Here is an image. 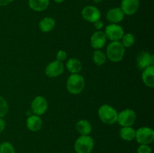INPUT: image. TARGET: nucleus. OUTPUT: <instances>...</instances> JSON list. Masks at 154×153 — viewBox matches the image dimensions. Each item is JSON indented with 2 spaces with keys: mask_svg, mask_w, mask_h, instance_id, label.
<instances>
[{
  "mask_svg": "<svg viewBox=\"0 0 154 153\" xmlns=\"http://www.w3.org/2000/svg\"><path fill=\"white\" fill-rule=\"evenodd\" d=\"M126 48L122 45L120 41H111L106 49L107 58L113 62L122 61L125 56Z\"/></svg>",
  "mask_w": 154,
  "mask_h": 153,
  "instance_id": "1",
  "label": "nucleus"
},
{
  "mask_svg": "<svg viewBox=\"0 0 154 153\" xmlns=\"http://www.w3.org/2000/svg\"><path fill=\"white\" fill-rule=\"evenodd\" d=\"M85 87V80L80 74H73L68 77L66 88L72 94H78L82 92Z\"/></svg>",
  "mask_w": 154,
  "mask_h": 153,
  "instance_id": "2",
  "label": "nucleus"
},
{
  "mask_svg": "<svg viewBox=\"0 0 154 153\" xmlns=\"http://www.w3.org/2000/svg\"><path fill=\"white\" fill-rule=\"evenodd\" d=\"M98 116L102 122L111 125L117 122L118 112L111 105L103 104L98 110Z\"/></svg>",
  "mask_w": 154,
  "mask_h": 153,
  "instance_id": "3",
  "label": "nucleus"
},
{
  "mask_svg": "<svg viewBox=\"0 0 154 153\" xmlns=\"http://www.w3.org/2000/svg\"><path fill=\"white\" fill-rule=\"evenodd\" d=\"M94 140L90 135H81L75 140L74 149L76 153H90L94 148Z\"/></svg>",
  "mask_w": 154,
  "mask_h": 153,
  "instance_id": "4",
  "label": "nucleus"
},
{
  "mask_svg": "<svg viewBox=\"0 0 154 153\" xmlns=\"http://www.w3.org/2000/svg\"><path fill=\"white\" fill-rule=\"evenodd\" d=\"M136 118L137 115L135 110L132 109H126L119 112L117 122L121 127H129L135 124Z\"/></svg>",
  "mask_w": 154,
  "mask_h": 153,
  "instance_id": "5",
  "label": "nucleus"
},
{
  "mask_svg": "<svg viewBox=\"0 0 154 153\" xmlns=\"http://www.w3.org/2000/svg\"><path fill=\"white\" fill-rule=\"evenodd\" d=\"M137 142L150 145L154 140V130L151 128L141 127L135 130V137Z\"/></svg>",
  "mask_w": 154,
  "mask_h": 153,
  "instance_id": "6",
  "label": "nucleus"
},
{
  "mask_svg": "<svg viewBox=\"0 0 154 153\" xmlns=\"http://www.w3.org/2000/svg\"><path fill=\"white\" fill-rule=\"evenodd\" d=\"M104 33L107 39H109L111 41H119L124 34V30L119 24L111 23L107 26Z\"/></svg>",
  "mask_w": 154,
  "mask_h": 153,
  "instance_id": "7",
  "label": "nucleus"
},
{
  "mask_svg": "<svg viewBox=\"0 0 154 153\" xmlns=\"http://www.w3.org/2000/svg\"><path fill=\"white\" fill-rule=\"evenodd\" d=\"M48 103L47 99L43 96H36L31 103V110L34 115L41 116L48 110Z\"/></svg>",
  "mask_w": 154,
  "mask_h": 153,
  "instance_id": "8",
  "label": "nucleus"
},
{
  "mask_svg": "<svg viewBox=\"0 0 154 153\" xmlns=\"http://www.w3.org/2000/svg\"><path fill=\"white\" fill-rule=\"evenodd\" d=\"M81 15L86 21L94 23L95 22L100 20L101 11L96 6L87 5L83 8Z\"/></svg>",
  "mask_w": 154,
  "mask_h": 153,
  "instance_id": "9",
  "label": "nucleus"
},
{
  "mask_svg": "<svg viewBox=\"0 0 154 153\" xmlns=\"http://www.w3.org/2000/svg\"><path fill=\"white\" fill-rule=\"evenodd\" d=\"M136 64L137 67L141 70H144L150 66L153 65V55L147 51H141L138 54L136 57Z\"/></svg>",
  "mask_w": 154,
  "mask_h": 153,
  "instance_id": "10",
  "label": "nucleus"
},
{
  "mask_svg": "<svg viewBox=\"0 0 154 153\" xmlns=\"http://www.w3.org/2000/svg\"><path fill=\"white\" fill-rule=\"evenodd\" d=\"M65 70L63 62L56 59L50 62L45 68V74L48 77H57L63 74Z\"/></svg>",
  "mask_w": 154,
  "mask_h": 153,
  "instance_id": "11",
  "label": "nucleus"
},
{
  "mask_svg": "<svg viewBox=\"0 0 154 153\" xmlns=\"http://www.w3.org/2000/svg\"><path fill=\"white\" fill-rule=\"evenodd\" d=\"M139 0H122L120 8L125 15H133L139 8Z\"/></svg>",
  "mask_w": 154,
  "mask_h": 153,
  "instance_id": "12",
  "label": "nucleus"
},
{
  "mask_svg": "<svg viewBox=\"0 0 154 153\" xmlns=\"http://www.w3.org/2000/svg\"><path fill=\"white\" fill-rule=\"evenodd\" d=\"M106 41L107 38L102 30L94 32L90 38V45L95 50H101L103 48Z\"/></svg>",
  "mask_w": 154,
  "mask_h": 153,
  "instance_id": "13",
  "label": "nucleus"
},
{
  "mask_svg": "<svg viewBox=\"0 0 154 153\" xmlns=\"http://www.w3.org/2000/svg\"><path fill=\"white\" fill-rule=\"evenodd\" d=\"M125 14L120 8H113L109 9L106 14V18L111 23L118 24L124 19Z\"/></svg>",
  "mask_w": 154,
  "mask_h": 153,
  "instance_id": "14",
  "label": "nucleus"
},
{
  "mask_svg": "<svg viewBox=\"0 0 154 153\" xmlns=\"http://www.w3.org/2000/svg\"><path fill=\"white\" fill-rule=\"evenodd\" d=\"M26 128L32 132H37L41 130L43 125V121H42L41 116L37 115H32L27 118L26 122Z\"/></svg>",
  "mask_w": 154,
  "mask_h": 153,
  "instance_id": "15",
  "label": "nucleus"
},
{
  "mask_svg": "<svg viewBox=\"0 0 154 153\" xmlns=\"http://www.w3.org/2000/svg\"><path fill=\"white\" fill-rule=\"evenodd\" d=\"M141 79L144 85L150 88L154 87V66L151 65L143 70Z\"/></svg>",
  "mask_w": 154,
  "mask_h": 153,
  "instance_id": "16",
  "label": "nucleus"
},
{
  "mask_svg": "<svg viewBox=\"0 0 154 153\" xmlns=\"http://www.w3.org/2000/svg\"><path fill=\"white\" fill-rule=\"evenodd\" d=\"M56 26V21L51 16H46L40 20L38 23V28L41 32L45 33L50 32Z\"/></svg>",
  "mask_w": 154,
  "mask_h": 153,
  "instance_id": "17",
  "label": "nucleus"
},
{
  "mask_svg": "<svg viewBox=\"0 0 154 153\" xmlns=\"http://www.w3.org/2000/svg\"><path fill=\"white\" fill-rule=\"evenodd\" d=\"M29 7L36 12L44 11L48 8L50 0H29Z\"/></svg>",
  "mask_w": 154,
  "mask_h": 153,
  "instance_id": "18",
  "label": "nucleus"
},
{
  "mask_svg": "<svg viewBox=\"0 0 154 153\" xmlns=\"http://www.w3.org/2000/svg\"><path fill=\"white\" fill-rule=\"evenodd\" d=\"M66 68L69 73L79 74L82 70V63L79 59L75 58H70L66 64Z\"/></svg>",
  "mask_w": 154,
  "mask_h": 153,
  "instance_id": "19",
  "label": "nucleus"
},
{
  "mask_svg": "<svg viewBox=\"0 0 154 153\" xmlns=\"http://www.w3.org/2000/svg\"><path fill=\"white\" fill-rule=\"evenodd\" d=\"M76 130L81 135H90L92 132V125L89 121L81 119L76 123Z\"/></svg>",
  "mask_w": 154,
  "mask_h": 153,
  "instance_id": "20",
  "label": "nucleus"
},
{
  "mask_svg": "<svg viewBox=\"0 0 154 153\" xmlns=\"http://www.w3.org/2000/svg\"><path fill=\"white\" fill-rule=\"evenodd\" d=\"M120 136L125 141H132L135 137V129L132 126L122 127L120 130Z\"/></svg>",
  "mask_w": 154,
  "mask_h": 153,
  "instance_id": "21",
  "label": "nucleus"
},
{
  "mask_svg": "<svg viewBox=\"0 0 154 153\" xmlns=\"http://www.w3.org/2000/svg\"><path fill=\"white\" fill-rule=\"evenodd\" d=\"M107 56L105 52L100 50H96L93 54V61L96 65L102 66L106 62Z\"/></svg>",
  "mask_w": 154,
  "mask_h": 153,
  "instance_id": "22",
  "label": "nucleus"
},
{
  "mask_svg": "<svg viewBox=\"0 0 154 153\" xmlns=\"http://www.w3.org/2000/svg\"><path fill=\"white\" fill-rule=\"evenodd\" d=\"M135 42V38L132 33H126L123 34L121 38V44L125 48L131 47Z\"/></svg>",
  "mask_w": 154,
  "mask_h": 153,
  "instance_id": "23",
  "label": "nucleus"
},
{
  "mask_svg": "<svg viewBox=\"0 0 154 153\" xmlns=\"http://www.w3.org/2000/svg\"><path fill=\"white\" fill-rule=\"evenodd\" d=\"M0 153H16V152L14 146L6 141L0 144Z\"/></svg>",
  "mask_w": 154,
  "mask_h": 153,
  "instance_id": "24",
  "label": "nucleus"
},
{
  "mask_svg": "<svg viewBox=\"0 0 154 153\" xmlns=\"http://www.w3.org/2000/svg\"><path fill=\"white\" fill-rule=\"evenodd\" d=\"M9 106L7 100L3 97L0 96V118H3L7 115Z\"/></svg>",
  "mask_w": 154,
  "mask_h": 153,
  "instance_id": "25",
  "label": "nucleus"
},
{
  "mask_svg": "<svg viewBox=\"0 0 154 153\" xmlns=\"http://www.w3.org/2000/svg\"><path fill=\"white\" fill-rule=\"evenodd\" d=\"M137 153H152V148L149 145L141 144L137 148Z\"/></svg>",
  "mask_w": 154,
  "mask_h": 153,
  "instance_id": "26",
  "label": "nucleus"
},
{
  "mask_svg": "<svg viewBox=\"0 0 154 153\" xmlns=\"http://www.w3.org/2000/svg\"><path fill=\"white\" fill-rule=\"evenodd\" d=\"M56 58H57V60H58V61L63 62H64L65 60H66V58H67V52L65 50H60L57 52Z\"/></svg>",
  "mask_w": 154,
  "mask_h": 153,
  "instance_id": "27",
  "label": "nucleus"
},
{
  "mask_svg": "<svg viewBox=\"0 0 154 153\" xmlns=\"http://www.w3.org/2000/svg\"><path fill=\"white\" fill-rule=\"evenodd\" d=\"M94 26L97 31H100V30H102V28H103L104 22H102V20H99L96 21V22H94Z\"/></svg>",
  "mask_w": 154,
  "mask_h": 153,
  "instance_id": "28",
  "label": "nucleus"
},
{
  "mask_svg": "<svg viewBox=\"0 0 154 153\" xmlns=\"http://www.w3.org/2000/svg\"><path fill=\"white\" fill-rule=\"evenodd\" d=\"M5 128V121L2 118H0V134L2 133Z\"/></svg>",
  "mask_w": 154,
  "mask_h": 153,
  "instance_id": "29",
  "label": "nucleus"
},
{
  "mask_svg": "<svg viewBox=\"0 0 154 153\" xmlns=\"http://www.w3.org/2000/svg\"><path fill=\"white\" fill-rule=\"evenodd\" d=\"M14 0H0V6H5L11 3Z\"/></svg>",
  "mask_w": 154,
  "mask_h": 153,
  "instance_id": "30",
  "label": "nucleus"
},
{
  "mask_svg": "<svg viewBox=\"0 0 154 153\" xmlns=\"http://www.w3.org/2000/svg\"><path fill=\"white\" fill-rule=\"evenodd\" d=\"M102 1H103V0H93V2L95 4H99V3L102 2Z\"/></svg>",
  "mask_w": 154,
  "mask_h": 153,
  "instance_id": "31",
  "label": "nucleus"
},
{
  "mask_svg": "<svg viewBox=\"0 0 154 153\" xmlns=\"http://www.w3.org/2000/svg\"><path fill=\"white\" fill-rule=\"evenodd\" d=\"M54 2H55L56 3H62V2H63L65 1V0H54Z\"/></svg>",
  "mask_w": 154,
  "mask_h": 153,
  "instance_id": "32",
  "label": "nucleus"
}]
</instances>
